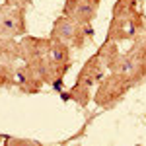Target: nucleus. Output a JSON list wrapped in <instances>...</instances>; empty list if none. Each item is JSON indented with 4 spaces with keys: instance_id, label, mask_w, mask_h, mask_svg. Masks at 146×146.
<instances>
[{
    "instance_id": "f8f14e48",
    "label": "nucleus",
    "mask_w": 146,
    "mask_h": 146,
    "mask_svg": "<svg viewBox=\"0 0 146 146\" xmlns=\"http://www.w3.org/2000/svg\"><path fill=\"white\" fill-rule=\"evenodd\" d=\"M4 144H10V146H22V144H27V146H41V142L37 140H31V138H18V136H4Z\"/></svg>"
},
{
    "instance_id": "f03ea898",
    "label": "nucleus",
    "mask_w": 146,
    "mask_h": 146,
    "mask_svg": "<svg viewBox=\"0 0 146 146\" xmlns=\"http://www.w3.org/2000/svg\"><path fill=\"white\" fill-rule=\"evenodd\" d=\"M146 29L144 0H117L111 10V22L107 27V39L123 43L133 41Z\"/></svg>"
},
{
    "instance_id": "7ed1b4c3",
    "label": "nucleus",
    "mask_w": 146,
    "mask_h": 146,
    "mask_svg": "<svg viewBox=\"0 0 146 146\" xmlns=\"http://www.w3.org/2000/svg\"><path fill=\"white\" fill-rule=\"evenodd\" d=\"M107 72H109V60H107V56L98 49V51L84 62V66L80 68V72L76 74L74 84H72L66 92H62V100L64 101H74L80 107H86L92 100V90L103 80V76H105Z\"/></svg>"
},
{
    "instance_id": "9b49d317",
    "label": "nucleus",
    "mask_w": 146,
    "mask_h": 146,
    "mask_svg": "<svg viewBox=\"0 0 146 146\" xmlns=\"http://www.w3.org/2000/svg\"><path fill=\"white\" fill-rule=\"evenodd\" d=\"M14 86H16V66L0 62V90L2 88L10 90Z\"/></svg>"
},
{
    "instance_id": "4468645a",
    "label": "nucleus",
    "mask_w": 146,
    "mask_h": 146,
    "mask_svg": "<svg viewBox=\"0 0 146 146\" xmlns=\"http://www.w3.org/2000/svg\"><path fill=\"white\" fill-rule=\"evenodd\" d=\"M4 136H6V135H2V133H0V144L4 142Z\"/></svg>"
},
{
    "instance_id": "423d86ee",
    "label": "nucleus",
    "mask_w": 146,
    "mask_h": 146,
    "mask_svg": "<svg viewBox=\"0 0 146 146\" xmlns=\"http://www.w3.org/2000/svg\"><path fill=\"white\" fill-rule=\"evenodd\" d=\"M133 90L125 80H121L117 74L107 72L103 80L96 86L94 92V101L100 109H113L117 103H121L125 100V96Z\"/></svg>"
},
{
    "instance_id": "9d476101",
    "label": "nucleus",
    "mask_w": 146,
    "mask_h": 146,
    "mask_svg": "<svg viewBox=\"0 0 146 146\" xmlns=\"http://www.w3.org/2000/svg\"><path fill=\"white\" fill-rule=\"evenodd\" d=\"M0 62L16 66L22 62L20 37H0Z\"/></svg>"
},
{
    "instance_id": "20e7f679",
    "label": "nucleus",
    "mask_w": 146,
    "mask_h": 146,
    "mask_svg": "<svg viewBox=\"0 0 146 146\" xmlns=\"http://www.w3.org/2000/svg\"><path fill=\"white\" fill-rule=\"evenodd\" d=\"M109 72L117 74L131 88L146 82V29L131 41V47L127 51L119 53Z\"/></svg>"
},
{
    "instance_id": "ddd939ff",
    "label": "nucleus",
    "mask_w": 146,
    "mask_h": 146,
    "mask_svg": "<svg viewBox=\"0 0 146 146\" xmlns=\"http://www.w3.org/2000/svg\"><path fill=\"white\" fill-rule=\"evenodd\" d=\"M4 4H8V6H14V8H29L31 4H33V0H4Z\"/></svg>"
},
{
    "instance_id": "6e6552de",
    "label": "nucleus",
    "mask_w": 146,
    "mask_h": 146,
    "mask_svg": "<svg viewBox=\"0 0 146 146\" xmlns=\"http://www.w3.org/2000/svg\"><path fill=\"white\" fill-rule=\"evenodd\" d=\"M100 4H101V0H64L62 14L74 18L80 23L90 25L98 16Z\"/></svg>"
},
{
    "instance_id": "f257e3e1",
    "label": "nucleus",
    "mask_w": 146,
    "mask_h": 146,
    "mask_svg": "<svg viewBox=\"0 0 146 146\" xmlns=\"http://www.w3.org/2000/svg\"><path fill=\"white\" fill-rule=\"evenodd\" d=\"M22 45V62H27L41 76L45 86H53L62 92V82L72 66L70 47L62 45L53 37H20Z\"/></svg>"
},
{
    "instance_id": "1a4fd4ad",
    "label": "nucleus",
    "mask_w": 146,
    "mask_h": 146,
    "mask_svg": "<svg viewBox=\"0 0 146 146\" xmlns=\"http://www.w3.org/2000/svg\"><path fill=\"white\" fill-rule=\"evenodd\" d=\"M43 86H45V82L41 80V76L27 62L16 64V88L22 94H27V96L41 94Z\"/></svg>"
},
{
    "instance_id": "39448f33",
    "label": "nucleus",
    "mask_w": 146,
    "mask_h": 146,
    "mask_svg": "<svg viewBox=\"0 0 146 146\" xmlns=\"http://www.w3.org/2000/svg\"><path fill=\"white\" fill-rule=\"evenodd\" d=\"M49 37L60 41L62 45L70 47L72 51H82L88 43H92L94 29H92V23L86 25V23L76 22L70 16L60 14L55 22H53V29H51V35Z\"/></svg>"
},
{
    "instance_id": "0eeeda50",
    "label": "nucleus",
    "mask_w": 146,
    "mask_h": 146,
    "mask_svg": "<svg viewBox=\"0 0 146 146\" xmlns=\"http://www.w3.org/2000/svg\"><path fill=\"white\" fill-rule=\"evenodd\" d=\"M25 8H14L0 4V37H23L27 35Z\"/></svg>"
}]
</instances>
